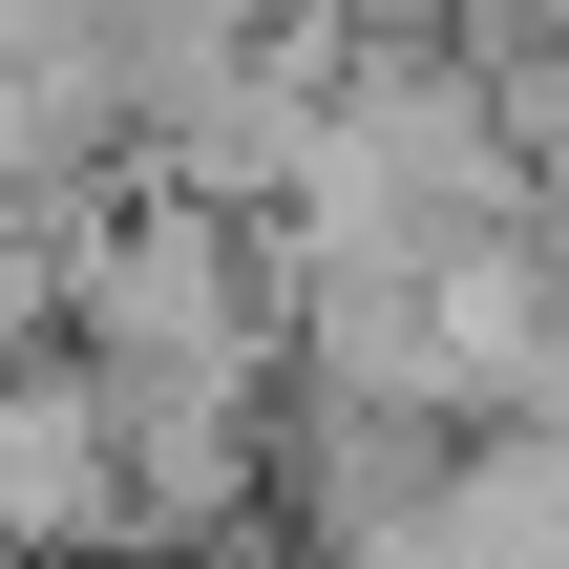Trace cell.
Masks as SVG:
<instances>
[{"mask_svg": "<svg viewBox=\"0 0 569 569\" xmlns=\"http://www.w3.org/2000/svg\"><path fill=\"white\" fill-rule=\"evenodd\" d=\"M0 569H148L127 549V401L84 338L0 359Z\"/></svg>", "mask_w": 569, "mask_h": 569, "instance_id": "2", "label": "cell"}, {"mask_svg": "<svg viewBox=\"0 0 569 569\" xmlns=\"http://www.w3.org/2000/svg\"><path fill=\"white\" fill-rule=\"evenodd\" d=\"M528 253L569 274V148H528Z\"/></svg>", "mask_w": 569, "mask_h": 569, "instance_id": "4", "label": "cell"}, {"mask_svg": "<svg viewBox=\"0 0 569 569\" xmlns=\"http://www.w3.org/2000/svg\"><path fill=\"white\" fill-rule=\"evenodd\" d=\"M422 338H443V422H569V274L528 232L422 253Z\"/></svg>", "mask_w": 569, "mask_h": 569, "instance_id": "3", "label": "cell"}, {"mask_svg": "<svg viewBox=\"0 0 569 569\" xmlns=\"http://www.w3.org/2000/svg\"><path fill=\"white\" fill-rule=\"evenodd\" d=\"M63 338L106 380H274V211H232V190L127 148L63 211Z\"/></svg>", "mask_w": 569, "mask_h": 569, "instance_id": "1", "label": "cell"}]
</instances>
